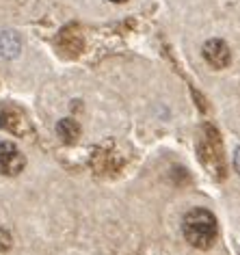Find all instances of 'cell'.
Returning <instances> with one entry per match:
<instances>
[{"mask_svg": "<svg viewBox=\"0 0 240 255\" xmlns=\"http://www.w3.org/2000/svg\"><path fill=\"white\" fill-rule=\"evenodd\" d=\"M22 50V41L13 30H0V56L2 59H15Z\"/></svg>", "mask_w": 240, "mask_h": 255, "instance_id": "obj_4", "label": "cell"}, {"mask_svg": "<svg viewBox=\"0 0 240 255\" xmlns=\"http://www.w3.org/2000/svg\"><path fill=\"white\" fill-rule=\"evenodd\" d=\"M24 167H26V158L17 145L9 143V141H0V173L2 175H20Z\"/></svg>", "mask_w": 240, "mask_h": 255, "instance_id": "obj_2", "label": "cell"}, {"mask_svg": "<svg viewBox=\"0 0 240 255\" xmlns=\"http://www.w3.org/2000/svg\"><path fill=\"white\" fill-rule=\"evenodd\" d=\"M0 236H2V238H0V251H7V249L11 247V236H9V232H0Z\"/></svg>", "mask_w": 240, "mask_h": 255, "instance_id": "obj_5", "label": "cell"}, {"mask_svg": "<svg viewBox=\"0 0 240 255\" xmlns=\"http://www.w3.org/2000/svg\"><path fill=\"white\" fill-rule=\"evenodd\" d=\"M204 59L208 65H212L214 69H223L230 65V48L225 46V41H221V39H210V41H206L204 43Z\"/></svg>", "mask_w": 240, "mask_h": 255, "instance_id": "obj_3", "label": "cell"}, {"mask_svg": "<svg viewBox=\"0 0 240 255\" xmlns=\"http://www.w3.org/2000/svg\"><path fill=\"white\" fill-rule=\"evenodd\" d=\"M7 126V113H4V108L0 106V128Z\"/></svg>", "mask_w": 240, "mask_h": 255, "instance_id": "obj_7", "label": "cell"}, {"mask_svg": "<svg viewBox=\"0 0 240 255\" xmlns=\"http://www.w3.org/2000/svg\"><path fill=\"white\" fill-rule=\"evenodd\" d=\"M234 169H236V173L240 175V147L234 151Z\"/></svg>", "mask_w": 240, "mask_h": 255, "instance_id": "obj_6", "label": "cell"}, {"mask_svg": "<svg viewBox=\"0 0 240 255\" xmlns=\"http://www.w3.org/2000/svg\"><path fill=\"white\" fill-rule=\"evenodd\" d=\"M182 232L188 245L195 249H210L217 240V219L210 210L193 208L182 219Z\"/></svg>", "mask_w": 240, "mask_h": 255, "instance_id": "obj_1", "label": "cell"}, {"mask_svg": "<svg viewBox=\"0 0 240 255\" xmlns=\"http://www.w3.org/2000/svg\"><path fill=\"white\" fill-rule=\"evenodd\" d=\"M111 2H125V0H111Z\"/></svg>", "mask_w": 240, "mask_h": 255, "instance_id": "obj_8", "label": "cell"}]
</instances>
